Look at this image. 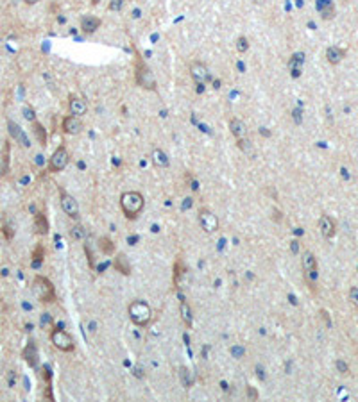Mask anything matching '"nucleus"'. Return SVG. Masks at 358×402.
<instances>
[{"label":"nucleus","instance_id":"obj_1","mask_svg":"<svg viewBox=\"0 0 358 402\" xmlns=\"http://www.w3.org/2000/svg\"><path fill=\"white\" fill-rule=\"evenodd\" d=\"M145 208V198L140 192H126L122 193L120 197V210L122 213L129 218V220H134L138 218V215L143 211Z\"/></svg>","mask_w":358,"mask_h":402},{"label":"nucleus","instance_id":"obj_2","mask_svg":"<svg viewBox=\"0 0 358 402\" xmlns=\"http://www.w3.org/2000/svg\"><path fill=\"white\" fill-rule=\"evenodd\" d=\"M127 315L134 325L138 327H145L152 318V309L145 300H132L127 308Z\"/></svg>","mask_w":358,"mask_h":402},{"label":"nucleus","instance_id":"obj_3","mask_svg":"<svg viewBox=\"0 0 358 402\" xmlns=\"http://www.w3.org/2000/svg\"><path fill=\"white\" fill-rule=\"evenodd\" d=\"M31 288H33V293L34 297L38 298L39 302H54L56 298V293H54V286H52V282L47 279V277L43 276H36L33 279V284H31Z\"/></svg>","mask_w":358,"mask_h":402},{"label":"nucleus","instance_id":"obj_4","mask_svg":"<svg viewBox=\"0 0 358 402\" xmlns=\"http://www.w3.org/2000/svg\"><path fill=\"white\" fill-rule=\"evenodd\" d=\"M134 79H136V84L143 89H149V91H154L156 89V79L151 72V68L143 61L138 59L136 66H134Z\"/></svg>","mask_w":358,"mask_h":402},{"label":"nucleus","instance_id":"obj_5","mask_svg":"<svg viewBox=\"0 0 358 402\" xmlns=\"http://www.w3.org/2000/svg\"><path fill=\"white\" fill-rule=\"evenodd\" d=\"M50 342H52V345H54L57 350H61V352H72V350L75 349L74 338H72L63 327H52Z\"/></svg>","mask_w":358,"mask_h":402},{"label":"nucleus","instance_id":"obj_6","mask_svg":"<svg viewBox=\"0 0 358 402\" xmlns=\"http://www.w3.org/2000/svg\"><path fill=\"white\" fill-rule=\"evenodd\" d=\"M59 202H61V210H63V213H65L66 216H70L72 220H79V216H81L79 204L70 193H66L65 190H59Z\"/></svg>","mask_w":358,"mask_h":402},{"label":"nucleus","instance_id":"obj_7","mask_svg":"<svg viewBox=\"0 0 358 402\" xmlns=\"http://www.w3.org/2000/svg\"><path fill=\"white\" fill-rule=\"evenodd\" d=\"M303 272H304V279L308 282V286L315 292V281H317V261H315V256L312 252L303 254Z\"/></svg>","mask_w":358,"mask_h":402},{"label":"nucleus","instance_id":"obj_8","mask_svg":"<svg viewBox=\"0 0 358 402\" xmlns=\"http://www.w3.org/2000/svg\"><path fill=\"white\" fill-rule=\"evenodd\" d=\"M68 159H70V154H68L66 147L61 145V147H57V149L54 150L52 157L49 159V170L50 172H61L63 168H66Z\"/></svg>","mask_w":358,"mask_h":402},{"label":"nucleus","instance_id":"obj_9","mask_svg":"<svg viewBox=\"0 0 358 402\" xmlns=\"http://www.w3.org/2000/svg\"><path fill=\"white\" fill-rule=\"evenodd\" d=\"M190 77H192L193 83L197 84H204L209 81V70L208 66L204 65L203 61H195L190 65Z\"/></svg>","mask_w":358,"mask_h":402},{"label":"nucleus","instance_id":"obj_10","mask_svg":"<svg viewBox=\"0 0 358 402\" xmlns=\"http://www.w3.org/2000/svg\"><path fill=\"white\" fill-rule=\"evenodd\" d=\"M199 224L206 232L219 231V218L209 210H199Z\"/></svg>","mask_w":358,"mask_h":402},{"label":"nucleus","instance_id":"obj_11","mask_svg":"<svg viewBox=\"0 0 358 402\" xmlns=\"http://www.w3.org/2000/svg\"><path fill=\"white\" fill-rule=\"evenodd\" d=\"M61 129H63V132H65V134L75 136V134H79V132L83 131V122H81V118H79V116L68 115V116H65V118H63Z\"/></svg>","mask_w":358,"mask_h":402},{"label":"nucleus","instance_id":"obj_12","mask_svg":"<svg viewBox=\"0 0 358 402\" xmlns=\"http://www.w3.org/2000/svg\"><path fill=\"white\" fill-rule=\"evenodd\" d=\"M68 111H70V115L74 116H81L86 115V111H88V104H86V100L83 99V97H77V95H70L68 97Z\"/></svg>","mask_w":358,"mask_h":402},{"label":"nucleus","instance_id":"obj_13","mask_svg":"<svg viewBox=\"0 0 358 402\" xmlns=\"http://www.w3.org/2000/svg\"><path fill=\"white\" fill-rule=\"evenodd\" d=\"M102 25V20L97 17H92V15H84L81 18V31L84 34H94L95 31H99V27Z\"/></svg>","mask_w":358,"mask_h":402},{"label":"nucleus","instance_id":"obj_14","mask_svg":"<svg viewBox=\"0 0 358 402\" xmlns=\"http://www.w3.org/2000/svg\"><path fill=\"white\" fill-rule=\"evenodd\" d=\"M319 229H320V234H322L326 240H330V238L335 236V222H333V218H330L328 215L320 216Z\"/></svg>","mask_w":358,"mask_h":402},{"label":"nucleus","instance_id":"obj_15","mask_svg":"<svg viewBox=\"0 0 358 402\" xmlns=\"http://www.w3.org/2000/svg\"><path fill=\"white\" fill-rule=\"evenodd\" d=\"M317 11L322 20H331L335 17V6L331 0H317Z\"/></svg>","mask_w":358,"mask_h":402},{"label":"nucleus","instance_id":"obj_16","mask_svg":"<svg viewBox=\"0 0 358 402\" xmlns=\"http://www.w3.org/2000/svg\"><path fill=\"white\" fill-rule=\"evenodd\" d=\"M227 127H229L231 134L237 140L238 138H245V134H247V127H245V123H244L240 118H231L229 123H227Z\"/></svg>","mask_w":358,"mask_h":402},{"label":"nucleus","instance_id":"obj_17","mask_svg":"<svg viewBox=\"0 0 358 402\" xmlns=\"http://www.w3.org/2000/svg\"><path fill=\"white\" fill-rule=\"evenodd\" d=\"M179 315H181L183 324L187 325V327H192L193 311H192V308H190V304H188L187 300H181V304H179Z\"/></svg>","mask_w":358,"mask_h":402},{"label":"nucleus","instance_id":"obj_18","mask_svg":"<svg viewBox=\"0 0 358 402\" xmlns=\"http://www.w3.org/2000/svg\"><path fill=\"white\" fill-rule=\"evenodd\" d=\"M113 266H115L120 274H124V276H129V274H131V263H129V259H127L126 254H118V256L115 258Z\"/></svg>","mask_w":358,"mask_h":402},{"label":"nucleus","instance_id":"obj_19","mask_svg":"<svg viewBox=\"0 0 358 402\" xmlns=\"http://www.w3.org/2000/svg\"><path fill=\"white\" fill-rule=\"evenodd\" d=\"M344 55H346V52L342 49H339V47H330V49L326 50V59H328L330 65H339V63L344 59Z\"/></svg>","mask_w":358,"mask_h":402},{"label":"nucleus","instance_id":"obj_20","mask_svg":"<svg viewBox=\"0 0 358 402\" xmlns=\"http://www.w3.org/2000/svg\"><path fill=\"white\" fill-rule=\"evenodd\" d=\"M7 127H9V134H11L15 140H18V141H20L23 147H29V145H31V143H29L27 136L23 134V131L17 125V123H15V122H9V123H7Z\"/></svg>","mask_w":358,"mask_h":402},{"label":"nucleus","instance_id":"obj_21","mask_svg":"<svg viewBox=\"0 0 358 402\" xmlns=\"http://www.w3.org/2000/svg\"><path fill=\"white\" fill-rule=\"evenodd\" d=\"M151 157H152V163H154L158 168H167L169 166V156L163 152L161 149H154L152 150V154H151Z\"/></svg>","mask_w":358,"mask_h":402},{"label":"nucleus","instance_id":"obj_22","mask_svg":"<svg viewBox=\"0 0 358 402\" xmlns=\"http://www.w3.org/2000/svg\"><path fill=\"white\" fill-rule=\"evenodd\" d=\"M288 66H290L292 77H299V75H301V66H303V54H294Z\"/></svg>","mask_w":358,"mask_h":402},{"label":"nucleus","instance_id":"obj_23","mask_svg":"<svg viewBox=\"0 0 358 402\" xmlns=\"http://www.w3.org/2000/svg\"><path fill=\"white\" fill-rule=\"evenodd\" d=\"M34 227H36V232H38V234H47V232H49V222H47L43 213H36V216H34Z\"/></svg>","mask_w":358,"mask_h":402},{"label":"nucleus","instance_id":"obj_24","mask_svg":"<svg viewBox=\"0 0 358 402\" xmlns=\"http://www.w3.org/2000/svg\"><path fill=\"white\" fill-rule=\"evenodd\" d=\"M33 132H34V136L38 138V143L41 145V147H45V145H47V132H45L43 125H41L39 122H36V120L33 122Z\"/></svg>","mask_w":358,"mask_h":402},{"label":"nucleus","instance_id":"obj_25","mask_svg":"<svg viewBox=\"0 0 358 402\" xmlns=\"http://www.w3.org/2000/svg\"><path fill=\"white\" fill-rule=\"evenodd\" d=\"M23 358L27 359V363L31 365V367H36V358H38V354H36V347H34L33 342L29 343L27 349L23 350Z\"/></svg>","mask_w":358,"mask_h":402},{"label":"nucleus","instance_id":"obj_26","mask_svg":"<svg viewBox=\"0 0 358 402\" xmlns=\"http://www.w3.org/2000/svg\"><path fill=\"white\" fill-rule=\"evenodd\" d=\"M99 247H100V250H102V254H104V256H111V254L115 252V243L111 242L110 238H100L99 240Z\"/></svg>","mask_w":358,"mask_h":402},{"label":"nucleus","instance_id":"obj_27","mask_svg":"<svg viewBox=\"0 0 358 402\" xmlns=\"http://www.w3.org/2000/svg\"><path fill=\"white\" fill-rule=\"evenodd\" d=\"M179 379H181L183 386H185V388L188 390V388L192 386V372H190L188 368H185V367H183V368L179 370Z\"/></svg>","mask_w":358,"mask_h":402},{"label":"nucleus","instance_id":"obj_28","mask_svg":"<svg viewBox=\"0 0 358 402\" xmlns=\"http://www.w3.org/2000/svg\"><path fill=\"white\" fill-rule=\"evenodd\" d=\"M237 50L240 54H244V52L249 50V39L245 38V36H240V38L237 39Z\"/></svg>","mask_w":358,"mask_h":402},{"label":"nucleus","instance_id":"obj_29","mask_svg":"<svg viewBox=\"0 0 358 402\" xmlns=\"http://www.w3.org/2000/svg\"><path fill=\"white\" fill-rule=\"evenodd\" d=\"M72 238H74L75 242H79V240H83V238H84V231H83V227H79V226L72 227Z\"/></svg>","mask_w":358,"mask_h":402},{"label":"nucleus","instance_id":"obj_30","mask_svg":"<svg viewBox=\"0 0 358 402\" xmlns=\"http://www.w3.org/2000/svg\"><path fill=\"white\" fill-rule=\"evenodd\" d=\"M52 324H54V322H52L49 313L41 315V327H43V329H52Z\"/></svg>","mask_w":358,"mask_h":402},{"label":"nucleus","instance_id":"obj_31","mask_svg":"<svg viewBox=\"0 0 358 402\" xmlns=\"http://www.w3.org/2000/svg\"><path fill=\"white\" fill-rule=\"evenodd\" d=\"M349 300H351L353 306L358 309V288L357 286H353L351 290H349Z\"/></svg>","mask_w":358,"mask_h":402},{"label":"nucleus","instance_id":"obj_32","mask_svg":"<svg viewBox=\"0 0 358 402\" xmlns=\"http://www.w3.org/2000/svg\"><path fill=\"white\" fill-rule=\"evenodd\" d=\"M23 116H25V118H27L29 122H34V120H36L34 109H33V107H29V105H25V107H23Z\"/></svg>","mask_w":358,"mask_h":402},{"label":"nucleus","instance_id":"obj_33","mask_svg":"<svg viewBox=\"0 0 358 402\" xmlns=\"http://www.w3.org/2000/svg\"><path fill=\"white\" fill-rule=\"evenodd\" d=\"M122 4H124V0H113L110 4V9H113V11H118L122 7Z\"/></svg>","mask_w":358,"mask_h":402},{"label":"nucleus","instance_id":"obj_34","mask_svg":"<svg viewBox=\"0 0 358 402\" xmlns=\"http://www.w3.org/2000/svg\"><path fill=\"white\" fill-rule=\"evenodd\" d=\"M337 368L340 370L342 374H347V372H349V367H347L344 361H337Z\"/></svg>","mask_w":358,"mask_h":402},{"label":"nucleus","instance_id":"obj_35","mask_svg":"<svg viewBox=\"0 0 358 402\" xmlns=\"http://www.w3.org/2000/svg\"><path fill=\"white\" fill-rule=\"evenodd\" d=\"M247 393H249V397H253V399H258V393L254 390H251V388H247Z\"/></svg>","mask_w":358,"mask_h":402},{"label":"nucleus","instance_id":"obj_36","mask_svg":"<svg viewBox=\"0 0 358 402\" xmlns=\"http://www.w3.org/2000/svg\"><path fill=\"white\" fill-rule=\"evenodd\" d=\"M23 2H25V4H29V6H33V4H38L39 0H23Z\"/></svg>","mask_w":358,"mask_h":402},{"label":"nucleus","instance_id":"obj_37","mask_svg":"<svg viewBox=\"0 0 358 402\" xmlns=\"http://www.w3.org/2000/svg\"><path fill=\"white\" fill-rule=\"evenodd\" d=\"M251 2H254V4H258V6H260V4L264 2V0H251Z\"/></svg>","mask_w":358,"mask_h":402}]
</instances>
